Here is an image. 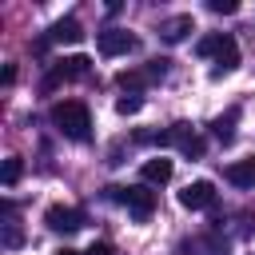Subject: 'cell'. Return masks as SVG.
Masks as SVG:
<instances>
[{
  "label": "cell",
  "mask_w": 255,
  "mask_h": 255,
  "mask_svg": "<svg viewBox=\"0 0 255 255\" xmlns=\"http://www.w3.org/2000/svg\"><path fill=\"white\" fill-rule=\"evenodd\" d=\"M52 124L68 139H88L92 135V116H88V104H80V100H60L52 108Z\"/></svg>",
  "instance_id": "cell-1"
},
{
  "label": "cell",
  "mask_w": 255,
  "mask_h": 255,
  "mask_svg": "<svg viewBox=\"0 0 255 255\" xmlns=\"http://www.w3.org/2000/svg\"><path fill=\"white\" fill-rule=\"evenodd\" d=\"M195 52L215 60V76H223V72H235V68H239V48H235V40H231L227 32H207V36H199Z\"/></svg>",
  "instance_id": "cell-2"
},
{
  "label": "cell",
  "mask_w": 255,
  "mask_h": 255,
  "mask_svg": "<svg viewBox=\"0 0 255 255\" xmlns=\"http://www.w3.org/2000/svg\"><path fill=\"white\" fill-rule=\"evenodd\" d=\"M112 191V199H120L128 211H131V219H147L151 211H155V191L147 187V183H135V187H108Z\"/></svg>",
  "instance_id": "cell-3"
},
{
  "label": "cell",
  "mask_w": 255,
  "mask_h": 255,
  "mask_svg": "<svg viewBox=\"0 0 255 255\" xmlns=\"http://www.w3.org/2000/svg\"><path fill=\"white\" fill-rule=\"evenodd\" d=\"M167 64H171V60H147V68L120 72V76H116V84H120L128 96H139V88H147V84H155V80H163V76H167Z\"/></svg>",
  "instance_id": "cell-4"
},
{
  "label": "cell",
  "mask_w": 255,
  "mask_h": 255,
  "mask_svg": "<svg viewBox=\"0 0 255 255\" xmlns=\"http://www.w3.org/2000/svg\"><path fill=\"white\" fill-rule=\"evenodd\" d=\"M44 223H48V231H60V235H72V231H80L84 227V211H76V207H48L44 211Z\"/></svg>",
  "instance_id": "cell-5"
},
{
  "label": "cell",
  "mask_w": 255,
  "mask_h": 255,
  "mask_svg": "<svg viewBox=\"0 0 255 255\" xmlns=\"http://www.w3.org/2000/svg\"><path fill=\"white\" fill-rule=\"evenodd\" d=\"M211 203H215V183H207V179H195L179 191V207H187V211H203Z\"/></svg>",
  "instance_id": "cell-6"
},
{
  "label": "cell",
  "mask_w": 255,
  "mask_h": 255,
  "mask_svg": "<svg viewBox=\"0 0 255 255\" xmlns=\"http://www.w3.org/2000/svg\"><path fill=\"white\" fill-rule=\"evenodd\" d=\"M96 44H100L104 56H124V52L135 48V36H131L128 28H104V32L96 36Z\"/></svg>",
  "instance_id": "cell-7"
},
{
  "label": "cell",
  "mask_w": 255,
  "mask_h": 255,
  "mask_svg": "<svg viewBox=\"0 0 255 255\" xmlns=\"http://www.w3.org/2000/svg\"><path fill=\"white\" fill-rule=\"evenodd\" d=\"M167 143H175L187 159H199V155H203V139L191 131V124H171V128H167Z\"/></svg>",
  "instance_id": "cell-8"
},
{
  "label": "cell",
  "mask_w": 255,
  "mask_h": 255,
  "mask_svg": "<svg viewBox=\"0 0 255 255\" xmlns=\"http://www.w3.org/2000/svg\"><path fill=\"white\" fill-rule=\"evenodd\" d=\"M48 40H52V44H80V40H84V24H80L76 16H64V20H56V24L48 28Z\"/></svg>",
  "instance_id": "cell-9"
},
{
  "label": "cell",
  "mask_w": 255,
  "mask_h": 255,
  "mask_svg": "<svg viewBox=\"0 0 255 255\" xmlns=\"http://www.w3.org/2000/svg\"><path fill=\"white\" fill-rule=\"evenodd\" d=\"M187 32H195V20L183 12V16H171V20H163L159 24V36L167 40V44H179V40H187Z\"/></svg>",
  "instance_id": "cell-10"
},
{
  "label": "cell",
  "mask_w": 255,
  "mask_h": 255,
  "mask_svg": "<svg viewBox=\"0 0 255 255\" xmlns=\"http://www.w3.org/2000/svg\"><path fill=\"white\" fill-rule=\"evenodd\" d=\"M227 183H235V187H255V159H235V163H227Z\"/></svg>",
  "instance_id": "cell-11"
},
{
  "label": "cell",
  "mask_w": 255,
  "mask_h": 255,
  "mask_svg": "<svg viewBox=\"0 0 255 255\" xmlns=\"http://www.w3.org/2000/svg\"><path fill=\"white\" fill-rule=\"evenodd\" d=\"M139 175H143V183H167V179H171V159L155 155V159H147V163L139 167Z\"/></svg>",
  "instance_id": "cell-12"
},
{
  "label": "cell",
  "mask_w": 255,
  "mask_h": 255,
  "mask_svg": "<svg viewBox=\"0 0 255 255\" xmlns=\"http://www.w3.org/2000/svg\"><path fill=\"white\" fill-rule=\"evenodd\" d=\"M88 56H64L60 64H56V72L64 76V80H80V76H88Z\"/></svg>",
  "instance_id": "cell-13"
},
{
  "label": "cell",
  "mask_w": 255,
  "mask_h": 255,
  "mask_svg": "<svg viewBox=\"0 0 255 255\" xmlns=\"http://www.w3.org/2000/svg\"><path fill=\"white\" fill-rule=\"evenodd\" d=\"M183 251L187 255H223V243L219 239H183Z\"/></svg>",
  "instance_id": "cell-14"
},
{
  "label": "cell",
  "mask_w": 255,
  "mask_h": 255,
  "mask_svg": "<svg viewBox=\"0 0 255 255\" xmlns=\"http://www.w3.org/2000/svg\"><path fill=\"white\" fill-rule=\"evenodd\" d=\"M235 120H239V112H235V108H231V112H227V116H219V120H211V135H215V139H223V143H227V139H231V135H235Z\"/></svg>",
  "instance_id": "cell-15"
},
{
  "label": "cell",
  "mask_w": 255,
  "mask_h": 255,
  "mask_svg": "<svg viewBox=\"0 0 255 255\" xmlns=\"http://www.w3.org/2000/svg\"><path fill=\"white\" fill-rule=\"evenodd\" d=\"M20 171H24V163H20V155H12V159H4V171H0V179L12 187L16 179H20Z\"/></svg>",
  "instance_id": "cell-16"
},
{
  "label": "cell",
  "mask_w": 255,
  "mask_h": 255,
  "mask_svg": "<svg viewBox=\"0 0 255 255\" xmlns=\"http://www.w3.org/2000/svg\"><path fill=\"white\" fill-rule=\"evenodd\" d=\"M139 108H143L139 96H120V100H116V112H120V116H135Z\"/></svg>",
  "instance_id": "cell-17"
},
{
  "label": "cell",
  "mask_w": 255,
  "mask_h": 255,
  "mask_svg": "<svg viewBox=\"0 0 255 255\" xmlns=\"http://www.w3.org/2000/svg\"><path fill=\"white\" fill-rule=\"evenodd\" d=\"M20 243H24V235H20V227H16L12 219H8V223H4V247H20Z\"/></svg>",
  "instance_id": "cell-18"
},
{
  "label": "cell",
  "mask_w": 255,
  "mask_h": 255,
  "mask_svg": "<svg viewBox=\"0 0 255 255\" xmlns=\"http://www.w3.org/2000/svg\"><path fill=\"white\" fill-rule=\"evenodd\" d=\"M207 8H211V12H223V16L239 12V4H235V0H207Z\"/></svg>",
  "instance_id": "cell-19"
},
{
  "label": "cell",
  "mask_w": 255,
  "mask_h": 255,
  "mask_svg": "<svg viewBox=\"0 0 255 255\" xmlns=\"http://www.w3.org/2000/svg\"><path fill=\"white\" fill-rule=\"evenodd\" d=\"M84 255H116V247H112V243H92Z\"/></svg>",
  "instance_id": "cell-20"
},
{
  "label": "cell",
  "mask_w": 255,
  "mask_h": 255,
  "mask_svg": "<svg viewBox=\"0 0 255 255\" xmlns=\"http://www.w3.org/2000/svg\"><path fill=\"white\" fill-rule=\"evenodd\" d=\"M56 255H80V251H72V247H60V251H56Z\"/></svg>",
  "instance_id": "cell-21"
}]
</instances>
